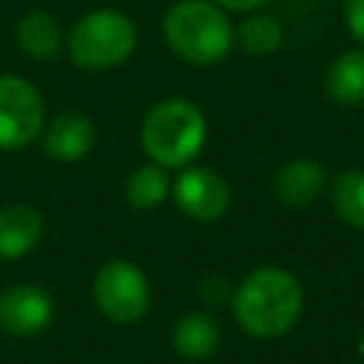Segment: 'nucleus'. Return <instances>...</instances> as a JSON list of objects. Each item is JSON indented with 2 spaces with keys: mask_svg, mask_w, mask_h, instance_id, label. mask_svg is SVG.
Listing matches in <instances>:
<instances>
[{
  "mask_svg": "<svg viewBox=\"0 0 364 364\" xmlns=\"http://www.w3.org/2000/svg\"><path fill=\"white\" fill-rule=\"evenodd\" d=\"M94 307L114 324H136L151 310L148 273L128 259H108L91 279Z\"/></svg>",
  "mask_w": 364,
  "mask_h": 364,
  "instance_id": "5",
  "label": "nucleus"
},
{
  "mask_svg": "<svg viewBox=\"0 0 364 364\" xmlns=\"http://www.w3.org/2000/svg\"><path fill=\"white\" fill-rule=\"evenodd\" d=\"M165 46L188 65H216L233 48V23L210 0H173L162 14Z\"/></svg>",
  "mask_w": 364,
  "mask_h": 364,
  "instance_id": "2",
  "label": "nucleus"
},
{
  "mask_svg": "<svg viewBox=\"0 0 364 364\" xmlns=\"http://www.w3.org/2000/svg\"><path fill=\"white\" fill-rule=\"evenodd\" d=\"M210 3H216V6H219V9H225V11H239V14H247V11L262 9L267 0H210Z\"/></svg>",
  "mask_w": 364,
  "mask_h": 364,
  "instance_id": "19",
  "label": "nucleus"
},
{
  "mask_svg": "<svg viewBox=\"0 0 364 364\" xmlns=\"http://www.w3.org/2000/svg\"><path fill=\"white\" fill-rule=\"evenodd\" d=\"M46 219L28 202L0 205V262L26 259L43 239Z\"/></svg>",
  "mask_w": 364,
  "mask_h": 364,
  "instance_id": "11",
  "label": "nucleus"
},
{
  "mask_svg": "<svg viewBox=\"0 0 364 364\" xmlns=\"http://www.w3.org/2000/svg\"><path fill=\"white\" fill-rule=\"evenodd\" d=\"M14 40L26 57L40 63L57 60L65 48V34L60 28V20L46 9H28L14 26Z\"/></svg>",
  "mask_w": 364,
  "mask_h": 364,
  "instance_id": "12",
  "label": "nucleus"
},
{
  "mask_svg": "<svg viewBox=\"0 0 364 364\" xmlns=\"http://www.w3.org/2000/svg\"><path fill=\"white\" fill-rule=\"evenodd\" d=\"M171 199L182 216L199 225H210L222 219L230 208V185L222 173L205 165L179 168L176 179H171Z\"/></svg>",
  "mask_w": 364,
  "mask_h": 364,
  "instance_id": "7",
  "label": "nucleus"
},
{
  "mask_svg": "<svg viewBox=\"0 0 364 364\" xmlns=\"http://www.w3.org/2000/svg\"><path fill=\"white\" fill-rule=\"evenodd\" d=\"M46 128V100L23 74H0V151H23Z\"/></svg>",
  "mask_w": 364,
  "mask_h": 364,
  "instance_id": "6",
  "label": "nucleus"
},
{
  "mask_svg": "<svg viewBox=\"0 0 364 364\" xmlns=\"http://www.w3.org/2000/svg\"><path fill=\"white\" fill-rule=\"evenodd\" d=\"M43 154L60 165H71L85 159L97 145V125L88 114L65 108L57 117L46 119V128L40 134Z\"/></svg>",
  "mask_w": 364,
  "mask_h": 364,
  "instance_id": "9",
  "label": "nucleus"
},
{
  "mask_svg": "<svg viewBox=\"0 0 364 364\" xmlns=\"http://www.w3.org/2000/svg\"><path fill=\"white\" fill-rule=\"evenodd\" d=\"M57 304L51 293L31 282H17L0 290V333L11 338H34L54 321Z\"/></svg>",
  "mask_w": 364,
  "mask_h": 364,
  "instance_id": "8",
  "label": "nucleus"
},
{
  "mask_svg": "<svg viewBox=\"0 0 364 364\" xmlns=\"http://www.w3.org/2000/svg\"><path fill=\"white\" fill-rule=\"evenodd\" d=\"M136 26L117 9H91L77 17L65 34L68 60L88 74L114 71L136 51Z\"/></svg>",
  "mask_w": 364,
  "mask_h": 364,
  "instance_id": "4",
  "label": "nucleus"
},
{
  "mask_svg": "<svg viewBox=\"0 0 364 364\" xmlns=\"http://www.w3.org/2000/svg\"><path fill=\"white\" fill-rule=\"evenodd\" d=\"M233 46L250 57H270L284 46V26L262 9L247 11L239 26H233Z\"/></svg>",
  "mask_w": 364,
  "mask_h": 364,
  "instance_id": "15",
  "label": "nucleus"
},
{
  "mask_svg": "<svg viewBox=\"0 0 364 364\" xmlns=\"http://www.w3.org/2000/svg\"><path fill=\"white\" fill-rule=\"evenodd\" d=\"M125 199L131 208L136 210H156L162 208L168 199H171V176H168V168L156 165V162H142L136 165L128 179H125V188H122Z\"/></svg>",
  "mask_w": 364,
  "mask_h": 364,
  "instance_id": "16",
  "label": "nucleus"
},
{
  "mask_svg": "<svg viewBox=\"0 0 364 364\" xmlns=\"http://www.w3.org/2000/svg\"><path fill=\"white\" fill-rule=\"evenodd\" d=\"M324 94L338 105L364 102V46L341 51L324 71Z\"/></svg>",
  "mask_w": 364,
  "mask_h": 364,
  "instance_id": "14",
  "label": "nucleus"
},
{
  "mask_svg": "<svg viewBox=\"0 0 364 364\" xmlns=\"http://www.w3.org/2000/svg\"><path fill=\"white\" fill-rule=\"evenodd\" d=\"M330 205L347 228L364 230V168H347L333 176Z\"/></svg>",
  "mask_w": 364,
  "mask_h": 364,
  "instance_id": "17",
  "label": "nucleus"
},
{
  "mask_svg": "<svg viewBox=\"0 0 364 364\" xmlns=\"http://www.w3.org/2000/svg\"><path fill=\"white\" fill-rule=\"evenodd\" d=\"M327 191V168L313 156L287 159L273 176V196L293 210L313 205Z\"/></svg>",
  "mask_w": 364,
  "mask_h": 364,
  "instance_id": "10",
  "label": "nucleus"
},
{
  "mask_svg": "<svg viewBox=\"0 0 364 364\" xmlns=\"http://www.w3.org/2000/svg\"><path fill=\"white\" fill-rule=\"evenodd\" d=\"M344 23L358 46H364V0H344Z\"/></svg>",
  "mask_w": 364,
  "mask_h": 364,
  "instance_id": "18",
  "label": "nucleus"
},
{
  "mask_svg": "<svg viewBox=\"0 0 364 364\" xmlns=\"http://www.w3.org/2000/svg\"><path fill=\"white\" fill-rule=\"evenodd\" d=\"M304 310L301 282L279 267L262 264L253 267L230 293V313L239 330L250 338H282L287 336Z\"/></svg>",
  "mask_w": 364,
  "mask_h": 364,
  "instance_id": "1",
  "label": "nucleus"
},
{
  "mask_svg": "<svg viewBox=\"0 0 364 364\" xmlns=\"http://www.w3.org/2000/svg\"><path fill=\"white\" fill-rule=\"evenodd\" d=\"M171 344L179 358L185 361H205L210 358L222 344L219 321L202 310L182 313L171 330Z\"/></svg>",
  "mask_w": 364,
  "mask_h": 364,
  "instance_id": "13",
  "label": "nucleus"
},
{
  "mask_svg": "<svg viewBox=\"0 0 364 364\" xmlns=\"http://www.w3.org/2000/svg\"><path fill=\"white\" fill-rule=\"evenodd\" d=\"M208 139L205 111L185 97H165L148 108L139 122V145L145 156L168 171L191 165Z\"/></svg>",
  "mask_w": 364,
  "mask_h": 364,
  "instance_id": "3",
  "label": "nucleus"
}]
</instances>
